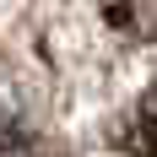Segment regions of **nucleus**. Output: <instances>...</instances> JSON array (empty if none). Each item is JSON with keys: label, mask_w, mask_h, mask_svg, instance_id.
<instances>
[{"label": "nucleus", "mask_w": 157, "mask_h": 157, "mask_svg": "<svg viewBox=\"0 0 157 157\" xmlns=\"http://www.w3.org/2000/svg\"><path fill=\"white\" fill-rule=\"evenodd\" d=\"M103 22L136 44H157V0H98Z\"/></svg>", "instance_id": "nucleus-1"}, {"label": "nucleus", "mask_w": 157, "mask_h": 157, "mask_svg": "<svg viewBox=\"0 0 157 157\" xmlns=\"http://www.w3.org/2000/svg\"><path fill=\"white\" fill-rule=\"evenodd\" d=\"M136 146L146 157H157V81L141 92V103H136Z\"/></svg>", "instance_id": "nucleus-2"}, {"label": "nucleus", "mask_w": 157, "mask_h": 157, "mask_svg": "<svg viewBox=\"0 0 157 157\" xmlns=\"http://www.w3.org/2000/svg\"><path fill=\"white\" fill-rule=\"evenodd\" d=\"M0 157H44V146L33 141L22 125H0Z\"/></svg>", "instance_id": "nucleus-3"}]
</instances>
